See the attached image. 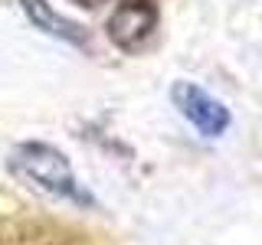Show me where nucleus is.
Instances as JSON below:
<instances>
[{
  "label": "nucleus",
  "mask_w": 262,
  "mask_h": 245,
  "mask_svg": "<svg viewBox=\"0 0 262 245\" xmlns=\"http://www.w3.org/2000/svg\"><path fill=\"white\" fill-rule=\"evenodd\" d=\"M170 102H174V108L184 114L187 125H190L193 131H200L203 137H220V134H226L229 125H233L229 108L220 102L216 95H210L207 88H200L196 82H187V79L174 82Z\"/></svg>",
  "instance_id": "obj_2"
},
{
  "label": "nucleus",
  "mask_w": 262,
  "mask_h": 245,
  "mask_svg": "<svg viewBox=\"0 0 262 245\" xmlns=\"http://www.w3.org/2000/svg\"><path fill=\"white\" fill-rule=\"evenodd\" d=\"M158 27V10L151 0H125L112 16H108V39L125 53H138Z\"/></svg>",
  "instance_id": "obj_3"
},
{
  "label": "nucleus",
  "mask_w": 262,
  "mask_h": 245,
  "mask_svg": "<svg viewBox=\"0 0 262 245\" xmlns=\"http://www.w3.org/2000/svg\"><path fill=\"white\" fill-rule=\"evenodd\" d=\"M10 170L20 174L23 180H30L36 190H43L49 196L72 200V203H89V193L79 186L66 154H59L53 144H43V141L20 144L10 154Z\"/></svg>",
  "instance_id": "obj_1"
},
{
  "label": "nucleus",
  "mask_w": 262,
  "mask_h": 245,
  "mask_svg": "<svg viewBox=\"0 0 262 245\" xmlns=\"http://www.w3.org/2000/svg\"><path fill=\"white\" fill-rule=\"evenodd\" d=\"M20 7H23V13H27V20L36 30H43L46 36H56V39H62V43H72V46H85L89 33L82 30L79 23H72L69 16L56 13L49 0H20Z\"/></svg>",
  "instance_id": "obj_4"
}]
</instances>
